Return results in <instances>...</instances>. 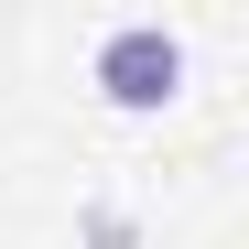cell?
<instances>
[{
    "label": "cell",
    "mask_w": 249,
    "mask_h": 249,
    "mask_svg": "<svg viewBox=\"0 0 249 249\" xmlns=\"http://www.w3.org/2000/svg\"><path fill=\"white\" fill-rule=\"evenodd\" d=\"M98 87H108V108H174L184 44H174L162 22H119L108 44H98Z\"/></svg>",
    "instance_id": "obj_1"
}]
</instances>
